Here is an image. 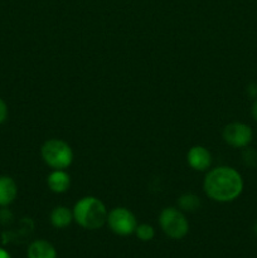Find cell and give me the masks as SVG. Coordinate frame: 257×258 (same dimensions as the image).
I'll use <instances>...</instances> for the list:
<instances>
[{
    "instance_id": "obj_1",
    "label": "cell",
    "mask_w": 257,
    "mask_h": 258,
    "mask_svg": "<svg viewBox=\"0 0 257 258\" xmlns=\"http://www.w3.org/2000/svg\"><path fill=\"white\" fill-rule=\"evenodd\" d=\"M242 175L231 166H218L208 171L203 188L207 197L214 202L228 203L238 198L243 191Z\"/></svg>"
},
{
    "instance_id": "obj_2",
    "label": "cell",
    "mask_w": 257,
    "mask_h": 258,
    "mask_svg": "<svg viewBox=\"0 0 257 258\" xmlns=\"http://www.w3.org/2000/svg\"><path fill=\"white\" fill-rule=\"evenodd\" d=\"M107 209L96 197H83L73 207V219L85 229L95 231L107 221Z\"/></svg>"
},
{
    "instance_id": "obj_3",
    "label": "cell",
    "mask_w": 257,
    "mask_h": 258,
    "mask_svg": "<svg viewBox=\"0 0 257 258\" xmlns=\"http://www.w3.org/2000/svg\"><path fill=\"white\" fill-rule=\"evenodd\" d=\"M40 154L49 168L53 170H65L70 168L73 161V151L66 141L50 139L42 145Z\"/></svg>"
},
{
    "instance_id": "obj_4",
    "label": "cell",
    "mask_w": 257,
    "mask_h": 258,
    "mask_svg": "<svg viewBox=\"0 0 257 258\" xmlns=\"http://www.w3.org/2000/svg\"><path fill=\"white\" fill-rule=\"evenodd\" d=\"M159 224L164 233L173 239H181L188 234L189 223L183 212L178 208L169 207L161 211L159 216Z\"/></svg>"
},
{
    "instance_id": "obj_5",
    "label": "cell",
    "mask_w": 257,
    "mask_h": 258,
    "mask_svg": "<svg viewBox=\"0 0 257 258\" xmlns=\"http://www.w3.org/2000/svg\"><path fill=\"white\" fill-rule=\"evenodd\" d=\"M106 223L108 224L113 233L122 237L135 233V229L138 227L136 217L134 216L133 212L123 207H117L108 212Z\"/></svg>"
},
{
    "instance_id": "obj_6",
    "label": "cell",
    "mask_w": 257,
    "mask_h": 258,
    "mask_svg": "<svg viewBox=\"0 0 257 258\" xmlns=\"http://www.w3.org/2000/svg\"><path fill=\"white\" fill-rule=\"evenodd\" d=\"M253 139V131L247 123L231 122L224 126L223 140L227 145L234 149H244L251 144Z\"/></svg>"
},
{
    "instance_id": "obj_7",
    "label": "cell",
    "mask_w": 257,
    "mask_h": 258,
    "mask_svg": "<svg viewBox=\"0 0 257 258\" xmlns=\"http://www.w3.org/2000/svg\"><path fill=\"white\" fill-rule=\"evenodd\" d=\"M186 160L191 169L197 171H204L211 166L212 155L204 146L197 145L189 149L186 154Z\"/></svg>"
},
{
    "instance_id": "obj_8",
    "label": "cell",
    "mask_w": 257,
    "mask_h": 258,
    "mask_svg": "<svg viewBox=\"0 0 257 258\" xmlns=\"http://www.w3.org/2000/svg\"><path fill=\"white\" fill-rule=\"evenodd\" d=\"M18 186L14 179L10 176H0V207H7L15 201Z\"/></svg>"
},
{
    "instance_id": "obj_9",
    "label": "cell",
    "mask_w": 257,
    "mask_h": 258,
    "mask_svg": "<svg viewBox=\"0 0 257 258\" xmlns=\"http://www.w3.org/2000/svg\"><path fill=\"white\" fill-rule=\"evenodd\" d=\"M47 184L53 193L62 194L70 189L71 176L65 170H53L48 175Z\"/></svg>"
},
{
    "instance_id": "obj_10",
    "label": "cell",
    "mask_w": 257,
    "mask_h": 258,
    "mask_svg": "<svg viewBox=\"0 0 257 258\" xmlns=\"http://www.w3.org/2000/svg\"><path fill=\"white\" fill-rule=\"evenodd\" d=\"M28 258H57V251L50 242L38 239L28 247Z\"/></svg>"
},
{
    "instance_id": "obj_11",
    "label": "cell",
    "mask_w": 257,
    "mask_h": 258,
    "mask_svg": "<svg viewBox=\"0 0 257 258\" xmlns=\"http://www.w3.org/2000/svg\"><path fill=\"white\" fill-rule=\"evenodd\" d=\"M73 219V211L65 206H58L53 208L50 212V223L53 227L58 229H63L72 223Z\"/></svg>"
},
{
    "instance_id": "obj_12",
    "label": "cell",
    "mask_w": 257,
    "mask_h": 258,
    "mask_svg": "<svg viewBox=\"0 0 257 258\" xmlns=\"http://www.w3.org/2000/svg\"><path fill=\"white\" fill-rule=\"evenodd\" d=\"M178 204L183 211L193 212L199 208V206H201V201H199V198L196 196V194L188 193V194H183V196L178 199Z\"/></svg>"
},
{
    "instance_id": "obj_13",
    "label": "cell",
    "mask_w": 257,
    "mask_h": 258,
    "mask_svg": "<svg viewBox=\"0 0 257 258\" xmlns=\"http://www.w3.org/2000/svg\"><path fill=\"white\" fill-rule=\"evenodd\" d=\"M135 234L140 241L148 242L154 238V236H155V231H154V228L150 226V224L143 223V224H138V227H136L135 229Z\"/></svg>"
},
{
    "instance_id": "obj_14",
    "label": "cell",
    "mask_w": 257,
    "mask_h": 258,
    "mask_svg": "<svg viewBox=\"0 0 257 258\" xmlns=\"http://www.w3.org/2000/svg\"><path fill=\"white\" fill-rule=\"evenodd\" d=\"M244 149H246L243 153L244 164L248 166L257 165V153L256 151L252 150V149H248V148H244Z\"/></svg>"
},
{
    "instance_id": "obj_15",
    "label": "cell",
    "mask_w": 257,
    "mask_h": 258,
    "mask_svg": "<svg viewBox=\"0 0 257 258\" xmlns=\"http://www.w3.org/2000/svg\"><path fill=\"white\" fill-rule=\"evenodd\" d=\"M8 118V106L5 103V101L0 97V125L3 122H5V120Z\"/></svg>"
},
{
    "instance_id": "obj_16",
    "label": "cell",
    "mask_w": 257,
    "mask_h": 258,
    "mask_svg": "<svg viewBox=\"0 0 257 258\" xmlns=\"http://www.w3.org/2000/svg\"><path fill=\"white\" fill-rule=\"evenodd\" d=\"M247 95H248L251 98H253V100H256L257 98V83L252 82L247 86Z\"/></svg>"
},
{
    "instance_id": "obj_17",
    "label": "cell",
    "mask_w": 257,
    "mask_h": 258,
    "mask_svg": "<svg viewBox=\"0 0 257 258\" xmlns=\"http://www.w3.org/2000/svg\"><path fill=\"white\" fill-rule=\"evenodd\" d=\"M251 113H252V117H253L254 121H256V122H257V98L253 101V103H252Z\"/></svg>"
},
{
    "instance_id": "obj_18",
    "label": "cell",
    "mask_w": 257,
    "mask_h": 258,
    "mask_svg": "<svg viewBox=\"0 0 257 258\" xmlns=\"http://www.w3.org/2000/svg\"><path fill=\"white\" fill-rule=\"evenodd\" d=\"M0 258H12V256L9 254V252L5 251L4 248H2V247H0Z\"/></svg>"
},
{
    "instance_id": "obj_19",
    "label": "cell",
    "mask_w": 257,
    "mask_h": 258,
    "mask_svg": "<svg viewBox=\"0 0 257 258\" xmlns=\"http://www.w3.org/2000/svg\"><path fill=\"white\" fill-rule=\"evenodd\" d=\"M253 233L256 234V237H257V222L253 224Z\"/></svg>"
}]
</instances>
